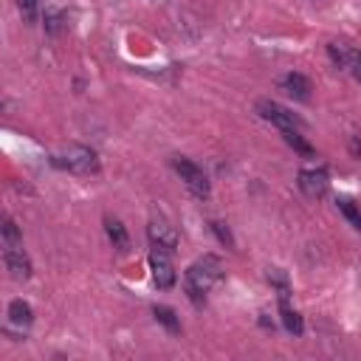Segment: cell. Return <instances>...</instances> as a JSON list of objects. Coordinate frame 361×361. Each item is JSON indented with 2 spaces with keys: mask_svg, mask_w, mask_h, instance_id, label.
I'll return each mask as SVG.
<instances>
[{
  "mask_svg": "<svg viewBox=\"0 0 361 361\" xmlns=\"http://www.w3.org/2000/svg\"><path fill=\"white\" fill-rule=\"evenodd\" d=\"M223 279V262L220 257L214 254H203L197 257L186 274H183V288H186V296L195 302V305H203L206 302V293Z\"/></svg>",
  "mask_w": 361,
  "mask_h": 361,
  "instance_id": "6da1fadb",
  "label": "cell"
},
{
  "mask_svg": "<svg viewBox=\"0 0 361 361\" xmlns=\"http://www.w3.org/2000/svg\"><path fill=\"white\" fill-rule=\"evenodd\" d=\"M54 164L56 166H65V169H71L76 175H96L99 166H102L96 149H90L85 144H68V147H62V152L54 158Z\"/></svg>",
  "mask_w": 361,
  "mask_h": 361,
  "instance_id": "7a4b0ae2",
  "label": "cell"
},
{
  "mask_svg": "<svg viewBox=\"0 0 361 361\" xmlns=\"http://www.w3.org/2000/svg\"><path fill=\"white\" fill-rule=\"evenodd\" d=\"M172 169L180 175V180L186 183V189L195 195V197H209V192H212V186H209V178H206V172L195 164V161H189V158H183V155H175L172 158Z\"/></svg>",
  "mask_w": 361,
  "mask_h": 361,
  "instance_id": "3957f363",
  "label": "cell"
},
{
  "mask_svg": "<svg viewBox=\"0 0 361 361\" xmlns=\"http://www.w3.org/2000/svg\"><path fill=\"white\" fill-rule=\"evenodd\" d=\"M257 116H259L262 121H271L274 127H279V133H285V130H302L299 116L290 113L288 107H282V104L274 102V99H259V102H257Z\"/></svg>",
  "mask_w": 361,
  "mask_h": 361,
  "instance_id": "277c9868",
  "label": "cell"
},
{
  "mask_svg": "<svg viewBox=\"0 0 361 361\" xmlns=\"http://www.w3.org/2000/svg\"><path fill=\"white\" fill-rule=\"evenodd\" d=\"M169 254H172V251H166V248H161V245H152V248H149V271H152V282H155L161 290H169V288L175 285V279H178Z\"/></svg>",
  "mask_w": 361,
  "mask_h": 361,
  "instance_id": "5b68a950",
  "label": "cell"
},
{
  "mask_svg": "<svg viewBox=\"0 0 361 361\" xmlns=\"http://www.w3.org/2000/svg\"><path fill=\"white\" fill-rule=\"evenodd\" d=\"M327 54H330V59H333L338 68H344L347 73H353V76L361 82V51H358V48L333 39V42L327 45Z\"/></svg>",
  "mask_w": 361,
  "mask_h": 361,
  "instance_id": "8992f818",
  "label": "cell"
},
{
  "mask_svg": "<svg viewBox=\"0 0 361 361\" xmlns=\"http://www.w3.org/2000/svg\"><path fill=\"white\" fill-rule=\"evenodd\" d=\"M299 189L307 195V197H324L327 195V186H330V178H327V169L324 166H310V169H299Z\"/></svg>",
  "mask_w": 361,
  "mask_h": 361,
  "instance_id": "52a82bcc",
  "label": "cell"
},
{
  "mask_svg": "<svg viewBox=\"0 0 361 361\" xmlns=\"http://www.w3.org/2000/svg\"><path fill=\"white\" fill-rule=\"evenodd\" d=\"M147 234H149V243H152V245H161V248H166V251H175V248H178V231H175V226H169V220L161 217V214H152V217H149Z\"/></svg>",
  "mask_w": 361,
  "mask_h": 361,
  "instance_id": "ba28073f",
  "label": "cell"
},
{
  "mask_svg": "<svg viewBox=\"0 0 361 361\" xmlns=\"http://www.w3.org/2000/svg\"><path fill=\"white\" fill-rule=\"evenodd\" d=\"M3 262H6V268H8V274L14 279H28L31 276V259L23 251V243L3 245Z\"/></svg>",
  "mask_w": 361,
  "mask_h": 361,
  "instance_id": "9c48e42d",
  "label": "cell"
},
{
  "mask_svg": "<svg viewBox=\"0 0 361 361\" xmlns=\"http://www.w3.org/2000/svg\"><path fill=\"white\" fill-rule=\"evenodd\" d=\"M104 231H107V240L113 243V248L116 251H130V234H127V228H124V223L118 220V217H104Z\"/></svg>",
  "mask_w": 361,
  "mask_h": 361,
  "instance_id": "30bf717a",
  "label": "cell"
},
{
  "mask_svg": "<svg viewBox=\"0 0 361 361\" xmlns=\"http://www.w3.org/2000/svg\"><path fill=\"white\" fill-rule=\"evenodd\" d=\"M282 87H285L293 99H302V102H305V99H310V79H307V76H302V73H296V71H293V73H288V76L282 79Z\"/></svg>",
  "mask_w": 361,
  "mask_h": 361,
  "instance_id": "8fae6325",
  "label": "cell"
},
{
  "mask_svg": "<svg viewBox=\"0 0 361 361\" xmlns=\"http://www.w3.org/2000/svg\"><path fill=\"white\" fill-rule=\"evenodd\" d=\"M8 322L17 324V327H28L34 322V310L25 299H11L8 302Z\"/></svg>",
  "mask_w": 361,
  "mask_h": 361,
  "instance_id": "7c38bea8",
  "label": "cell"
},
{
  "mask_svg": "<svg viewBox=\"0 0 361 361\" xmlns=\"http://www.w3.org/2000/svg\"><path fill=\"white\" fill-rule=\"evenodd\" d=\"M279 316H282V324H285L288 333H293V336H302V333H305V322H302L299 310H293V307L288 305V296L279 299Z\"/></svg>",
  "mask_w": 361,
  "mask_h": 361,
  "instance_id": "4fadbf2b",
  "label": "cell"
},
{
  "mask_svg": "<svg viewBox=\"0 0 361 361\" xmlns=\"http://www.w3.org/2000/svg\"><path fill=\"white\" fill-rule=\"evenodd\" d=\"M152 316H155V322L164 324L169 333H180V319H178V313H175L169 305H155V307H152Z\"/></svg>",
  "mask_w": 361,
  "mask_h": 361,
  "instance_id": "5bb4252c",
  "label": "cell"
},
{
  "mask_svg": "<svg viewBox=\"0 0 361 361\" xmlns=\"http://www.w3.org/2000/svg\"><path fill=\"white\" fill-rule=\"evenodd\" d=\"M42 25H45L48 34H59V31L65 28V11L56 8V6H45V11H42Z\"/></svg>",
  "mask_w": 361,
  "mask_h": 361,
  "instance_id": "9a60e30c",
  "label": "cell"
},
{
  "mask_svg": "<svg viewBox=\"0 0 361 361\" xmlns=\"http://www.w3.org/2000/svg\"><path fill=\"white\" fill-rule=\"evenodd\" d=\"M336 206H338V212L350 220V226H353L355 231H361V209L355 206V200H350V197H344V195H341V197L336 200Z\"/></svg>",
  "mask_w": 361,
  "mask_h": 361,
  "instance_id": "2e32d148",
  "label": "cell"
},
{
  "mask_svg": "<svg viewBox=\"0 0 361 361\" xmlns=\"http://www.w3.org/2000/svg\"><path fill=\"white\" fill-rule=\"evenodd\" d=\"M282 138H285V144H288V147H293L296 152H302V155H313V147L302 138V133H299V130H285V133H282Z\"/></svg>",
  "mask_w": 361,
  "mask_h": 361,
  "instance_id": "e0dca14e",
  "label": "cell"
},
{
  "mask_svg": "<svg viewBox=\"0 0 361 361\" xmlns=\"http://www.w3.org/2000/svg\"><path fill=\"white\" fill-rule=\"evenodd\" d=\"M268 282L271 285H276V290H279V299H285V296H290V288H288V274L282 271V268H268Z\"/></svg>",
  "mask_w": 361,
  "mask_h": 361,
  "instance_id": "ac0fdd59",
  "label": "cell"
},
{
  "mask_svg": "<svg viewBox=\"0 0 361 361\" xmlns=\"http://www.w3.org/2000/svg\"><path fill=\"white\" fill-rule=\"evenodd\" d=\"M0 234H3V245H14V243H20V228H17V223L11 220V214H3Z\"/></svg>",
  "mask_w": 361,
  "mask_h": 361,
  "instance_id": "d6986e66",
  "label": "cell"
},
{
  "mask_svg": "<svg viewBox=\"0 0 361 361\" xmlns=\"http://www.w3.org/2000/svg\"><path fill=\"white\" fill-rule=\"evenodd\" d=\"M209 228H212V234H214L226 248H234V237H231V231H228V226H226V223L212 220V223H209Z\"/></svg>",
  "mask_w": 361,
  "mask_h": 361,
  "instance_id": "ffe728a7",
  "label": "cell"
},
{
  "mask_svg": "<svg viewBox=\"0 0 361 361\" xmlns=\"http://www.w3.org/2000/svg\"><path fill=\"white\" fill-rule=\"evenodd\" d=\"M20 6V14H23V23H34L37 14H39V0H17Z\"/></svg>",
  "mask_w": 361,
  "mask_h": 361,
  "instance_id": "44dd1931",
  "label": "cell"
}]
</instances>
